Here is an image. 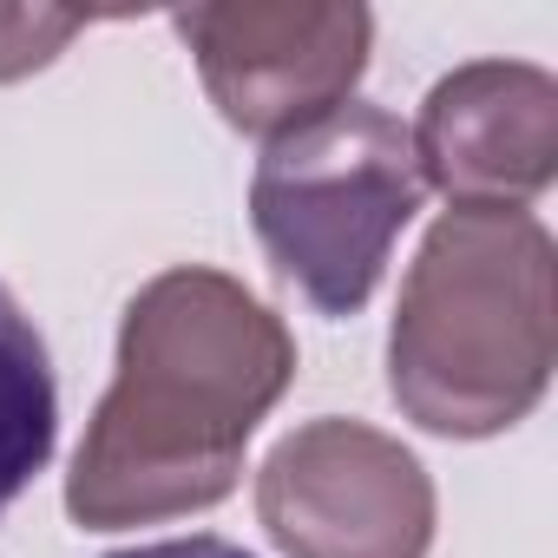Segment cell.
<instances>
[{"label": "cell", "instance_id": "1", "mask_svg": "<svg viewBox=\"0 0 558 558\" xmlns=\"http://www.w3.org/2000/svg\"><path fill=\"white\" fill-rule=\"evenodd\" d=\"M290 375V329L236 276L197 263L151 276L119 329V381L73 453L66 512L112 532L217 506Z\"/></svg>", "mask_w": 558, "mask_h": 558}, {"label": "cell", "instance_id": "2", "mask_svg": "<svg viewBox=\"0 0 558 558\" xmlns=\"http://www.w3.org/2000/svg\"><path fill=\"white\" fill-rule=\"evenodd\" d=\"M388 381L427 434L480 440L551 381V236L532 210L453 204L401 283Z\"/></svg>", "mask_w": 558, "mask_h": 558}, {"label": "cell", "instance_id": "3", "mask_svg": "<svg viewBox=\"0 0 558 558\" xmlns=\"http://www.w3.org/2000/svg\"><path fill=\"white\" fill-rule=\"evenodd\" d=\"M421 191L408 125L349 99L269 138L250 178V217L269 263L323 316H355L381 283L395 236L414 223Z\"/></svg>", "mask_w": 558, "mask_h": 558}, {"label": "cell", "instance_id": "4", "mask_svg": "<svg viewBox=\"0 0 558 558\" xmlns=\"http://www.w3.org/2000/svg\"><path fill=\"white\" fill-rule=\"evenodd\" d=\"M256 519L290 558H427L434 480L362 421H310L263 460Z\"/></svg>", "mask_w": 558, "mask_h": 558}, {"label": "cell", "instance_id": "5", "mask_svg": "<svg viewBox=\"0 0 558 558\" xmlns=\"http://www.w3.org/2000/svg\"><path fill=\"white\" fill-rule=\"evenodd\" d=\"M178 34L197 53V73L217 112L236 132L283 138L336 106H349L375 21L368 8H290V0H243V8H191Z\"/></svg>", "mask_w": 558, "mask_h": 558}, {"label": "cell", "instance_id": "6", "mask_svg": "<svg viewBox=\"0 0 558 558\" xmlns=\"http://www.w3.org/2000/svg\"><path fill=\"white\" fill-rule=\"evenodd\" d=\"M408 145L421 184L453 204L525 210L558 171V80L519 60H473L427 93Z\"/></svg>", "mask_w": 558, "mask_h": 558}, {"label": "cell", "instance_id": "7", "mask_svg": "<svg viewBox=\"0 0 558 558\" xmlns=\"http://www.w3.org/2000/svg\"><path fill=\"white\" fill-rule=\"evenodd\" d=\"M60 440V388L40 329L0 290V512H8L53 460Z\"/></svg>", "mask_w": 558, "mask_h": 558}, {"label": "cell", "instance_id": "8", "mask_svg": "<svg viewBox=\"0 0 558 558\" xmlns=\"http://www.w3.org/2000/svg\"><path fill=\"white\" fill-rule=\"evenodd\" d=\"M80 27H86V14H73V8H0V80L47 66Z\"/></svg>", "mask_w": 558, "mask_h": 558}, {"label": "cell", "instance_id": "9", "mask_svg": "<svg viewBox=\"0 0 558 558\" xmlns=\"http://www.w3.org/2000/svg\"><path fill=\"white\" fill-rule=\"evenodd\" d=\"M112 558H250V551H243V545H230V538H210V532H197V538H165V545L112 551Z\"/></svg>", "mask_w": 558, "mask_h": 558}]
</instances>
